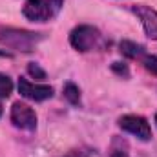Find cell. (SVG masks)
<instances>
[{"mask_svg":"<svg viewBox=\"0 0 157 157\" xmlns=\"http://www.w3.org/2000/svg\"><path fill=\"white\" fill-rule=\"evenodd\" d=\"M64 6V0H26L22 13L31 22H49L53 20Z\"/></svg>","mask_w":157,"mask_h":157,"instance_id":"6da1fadb","label":"cell"},{"mask_svg":"<svg viewBox=\"0 0 157 157\" xmlns=\"http://www.w3.org/2000/svg\"><path fill=\"white\" fill-rule=\"evenodd\" d=\"M44 39L40 33L26 31V29H15V28H0V42L7 48L18 49V51H33L35 46Z\"/></svg>","mask_w":157,"mask_h":157,"instance_id":"7a4b0ae2","label":"cell"},{"mask_svg":"<svg viewBox=\"0 0 157 157\" xmlns=\"http://www.w3.org/2000/svg\"><path fill=\"white\" fill-rule=\"evenodd\" d=\"M70 44L77 51H93L102 46V35L93 26H78L70 35Z\"/></svg>","mask_w":157,"mask_h":157,"instance_id":"3957f363","label":"cell"},{"mask_svg":"<svg viewBox=\"0 0 157 157\" xmlns=\"http://www.w3.org/2000/svg\"><path fill=\"white\" fill-rule=\"evenodd\" d=\"M119 126L124 132H128V133H132L143 141L152 139V128H150L148 121L141 115H122L119 119Z\"/></svg>","mask_w":157,"mask_h":157,"instance_id":"277c9868","label":"cell"},{"mask_svg":"<svg viewBox=\"0 0 157 157\" xmlns=\"http://www.w3.org/2000/svg\"><path fill=\"white\" fill-rule=\"evenodd\" d=\"M11 121L17 128L20 130H28L33 132L37 128V113L31 106L24 104V102H15L11 108Z\"/></svg>","mask_w":157,"mask_h":157,"instance_id":"5b68a950","label":"cell"},{"mask_svg":"<svg viewBox=\"0 0 157 157\" xmlns=\"http://www.w3.org/2000/svg\"><path fill=\"white\" fill-rule=\"evenodd\" d=\"M18 91L22 97L26 99H31V101H48L53 97V88L48 86V84H35V82H29L28 78H18Z\"/></svg>","mask_w":157,"mask_h":157,"instance_id":"8992f818","label":"cell"},{"mask_svg":"<svg viewBox=\"0 0 157 157\" xmlns=\"http://www.w3.org/2000/svg\"><path fill=\"white\" fill-rule=\"evenodd\" d=\"M133 13L141 18L146 35L150 39L157 40V11L155 9H152L148 6H135L133 7Z\"/></svg>","mask_w":157,"mask_h":157,"instance_id":"52a82bcc","label":"cell"},{"mask_svg":"<svg viewBox=\"0 0 157 157\" xmlns=\"http://www.w3.org/2000/svg\"><path fill=\"white\" fill-rule=\"evenodd\" d=\"M121 51H122V55H126L130 59H137V57L144 55V48L141 44L132 42V40H122L121 42Z\"/></svg>","mask_w":157,"mask_h":157,"instance_id":"ba28073f","label":"cell"},{"mask_svg":"<svg viewBox=\"0 0 157 157\" xmlns=\"http://www.w3.org/2000/svg\"><path fill=\"white\" fill-rule=\"evenodd\" d=\"M110 157H130L128 143L122 137H113L112 146H110Z\"/></svg>","mask_w":157,"mask_h":157,"instance_id":"9c48e42d","label":"cell"},{"mask_svg":"<svg viewBox=\"0 0 157 157\" xmlns=\"http://www.w3.org/2000/svg\"><path fill=\"white\" fill-rule=\"evenodd\" d=\"M64 97H66L71 104H78V102H80V91H78V88L73 82H68V84L64 86Z\"/></svg>","mask_w":157,"mask_h":157,"instance_id":"30bf717a","label":"cell"},{"mask_svg":"<svg viewBox=\"0 0 157 157\" xmlns=\"http://www.w3.org/2000/svg\"><path fill=\"white\" fill-rule=\"evenodd\" d=\"M11 91H13V80L7 77V75L0 73V99L9 97Z\"/></svg>","mask_w":157,"mask_h":157,"instance_id":"8fae6325","label":"cell"},{"mask_svg":"<svg viewBox=\"0 0 157 157\" xmlns=\"http://www.w3.org/2000/svg\"><path fill=\"white\" fill-rule=\"evenodd\" d=\"M143 64H144V68H146L148 71H152V73L157 75V55H148V57H144V59H143Z\"/></svg>","mask_w":157,"mask_h":157,"instance_id":"7c38bea8","label":"cell"},{"mask_svg":"<svg viewBox=\"0 0 157 157\" xmlns=\"http://www.w3.org/2000/svg\"><path fill=\"white\" fill-rule=\"evenodd\" d=\"M28 71H29V75H33V77H37V78H46V71L40 68L39 64H35V62H31L28 66Z\"/></svg>","mask_w":157,"mask_h":157,"instance_id":"4fadbf2b","label":"cell"},{"mask_svg":"<svg viewBox=\"0 0 157 157\" xmlns=\"http://www.w3.org/2000/svg\"><path fill=\"white\" fill-rule=\"evenodd\" d=\"M62 157H90V155L84 150H71V152H68L66 155H62Z\"/></svg>","mask_w":157,"mask_h":157,"instance_id":"5bb4252c","label":"cell"},{"mask_svg":"<svg viewBox=\"0 0 157 157\" xmlns=\"http://www.w3.org/2000/svg\"><path fill=\"white\" fill-rule=\"evenodd\" d=\"M113 70H115V71H119L121 75H122V73H124V75H128V68H126V66H122V68H121V66H119V62H115V64H113Z\"/></svg>","mask_w":157,"mask_h":157,"instance_id":"9a60e30c","label":"cell"},{"mask_svg":"<svg viewBox=\"0 0 157 157\" xmlns=\"http://www.w3.org/2000/svg\"><path fill=\"white\" fill-rule=\"evenodd\" d=\"M0 115H2V104H0Z\"/></svg>","mask_w":157,"mask_h":157,"instance_id":"2e32d148","label":"cell"},{"mask_svg":"<svg viewBox=\"0 0 157 157\" xmlns=\"http://www.w3.org/2000/svg\"><path fill=\"white\" fill-rule=\"evenodd\" d=\"M155 124H157V115H155Z\"/></svg>","mask_w":157,"mask_h":157,"instance_id":"e0dca14e","label":"cell"}]
</instances>
